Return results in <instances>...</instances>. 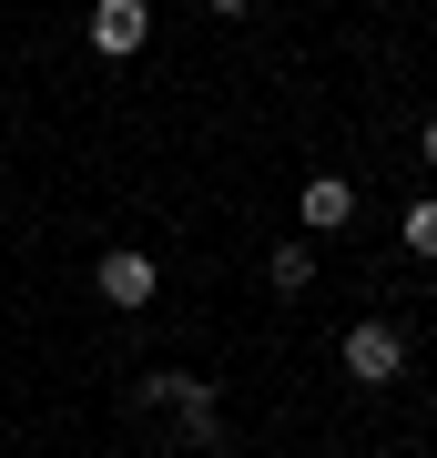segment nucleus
Returning a JSON list of instances; mask_svg holds the SVG:
<instances>
[{
  "mask_svg": "<svg viewBox=\"0 0 437 458\" xmlns=\"http://www.w3.org/2000/svg\"><path fill=\"white\" fill-rule=\"evenodd\" d=\"M265 285H275V295H306L315 285V245H306V234H285V245L265 255Z\"/></svg>",
  "mask_w": 437,
  "mask_h": 458,
  "instance_id": "obj_6",
  "label": "nucleus"
},
{
  "mask_svg": "<svg viewBox=\"0 0 437 458\" xmlns=\"http://www.w3.org/2000/svg\"><path fill=\"white\" fill-rule=\"evenodd\" d=\"M92 285H102V306H122V316H143L153 295H163V265H153L143 245H113V255L92 265Z\"/></svg>",
  "mask_w": 437,
  "mask_h": 458,
  "instance_id": "obj_3",
  "label": "nucleus"
},
{
  "mask_svg": "<svg viewBox=\"0 0 437 458\" xmlns=\"http://www.w3.org/2000/svg\"><path fill=\"white\" fill-rule=\"evenodd\" d=\"M407 255H427V265H437V194H427V204H407Z\"/></svg>",
  "mask_w": 437,
  "mask_h": 458,
  "instance_id": "obj_7",
  "label": "nucleus"
},
{
  "mask_svg": "<svg viewBox=\"0 0 437 458\" xmlns=\"http://www.w3.org/2000/svg\"><path fill=\"white\" fill-rule=\"evenodd\" d=\"M153 31V0H92V21H81V41L102 51V62H132Z\"/></svg>",
  "mask_w": 437,
  "mask_h": 458,
  "instance_id": "obj_4",
  "label": "nucleus"
},
{
  "mask_svg": "<svg viewBox=\"0 0 437 458\" xmlns=\"http://www.w3.org/2000/svg\"><path fill=\"white\" fill-rule=\"evenodd\" d=\"M143 408H173V418H183V438H194L204 458L224 448V418H214V387H204L194 367H153V377H143Z\"/></svg>",
  "mask_w": 437,
  "mask_h": 458,
  "instance_id": "obj_1",
  "label": "nucleus"
},
{
  "mask_svg": "<svg viewBox=\"0 0 437 458\" xmlns=\"http://www.w3.org/2000/svg\"><path fill=\"white\" fill-rule=\"evenodd\" d=\"M204 11H214V21H244V11H255V0H204Z\"/></svg>",
  "mask_w": 437,
  "mask_h": 458,
  "instance_id": "obj_9",
  "label": "nucleus"
},
{
  "mask_svg": "<svg viewBox=\"0 0 437 458\" xmlns=\"http://www.w3.org/2000/svg\"><path fill=\"white\" fill-rule=\"evenodd\" d=\"M295 225H306V234H346V225H357V183H346V174H306Z\"/></svg>",
  "mask_w": 437,
  "mask_h": 458,
  "instance_id": "obj_5",
  "label": "nucleus"
},
{
  "mask_svg": "<svg viewBox=\"0 0 437 458\" xmlns=\"http://www.w3.org/2000/svg\"><path fill=\"white\" fill-rule=\"evenodd\" d=\"M346 377H357V387H397L407 377V327L397 316H357V327H346Z\"/></svg>",
  "mask_w": 437,
  "mask_h": 458,
  "instance_id": "obj_2",
  "label": "nucleus"
},
{
  "mask_svg": "<svg viewBox=\"0 0 437 458\" xmlns=\"http://www.w3.org/2000/svg\"><path fill=\"white\" fill-rule=\"evenodd\" d=\"M417 164H437V113H427V123H417Z\"/></svg>",
  "mask_w": 437,
  "mask_h": 458,
  "instance_id": "obj_8",
  "label": "nucleus"
}]
</instances>
